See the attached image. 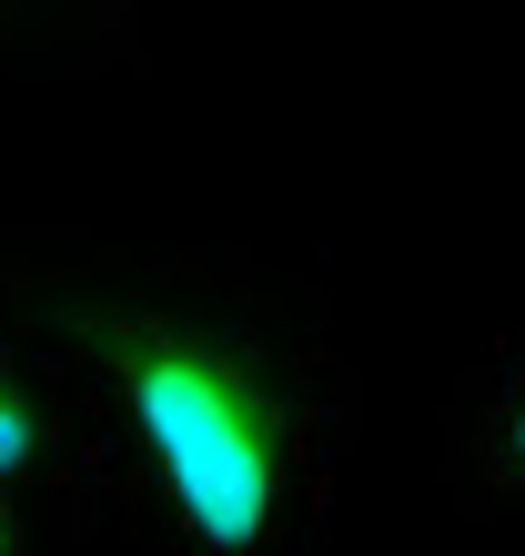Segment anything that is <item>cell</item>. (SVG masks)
Returning a JSON list of instances; mask_svg holds the SVG:
<instances>
[{"label": "cell", "mask_w": 525, "mask_h": 556, "mask_svg": "<svg viewBox=\"0 0 525 556\" xmlns=\"http://www.w3.org/2000/svg\"><path fill=\"white\" fill-rule=\"evenodd\" d=\"M142 61V11L131 0H0V81H112Z\"/></svg>", "instance_id": "obj_4"}, {"label": "cell", "mask_w": 525, "mask_h": 556, "mask_svg": "<svg viewBox=\"0 0 525 556\" xmlns=\"http://www.w3.org/2000/svg\"><path fill=\"white\" fill-rule=\"evenodd\" d=\"M0 304L41 334L121 556H323L364 435L334 304L222 253L0 223Z\"/></svg>", "instance_id": "obj_1"}, {"label": "cell", "mask_w": 525, "mask_h": 556, "mask_svg": "<svg viewBox=\"0 0 525 556\" xmlns=\"http://www.w3.org/2000/svg\"><path fill=\"white\" fill-rule=\"evenodd\" d=\"M0 485H51V496H81L91 506V485H81V435H72V405H61V375H51V354L41 334L0 304ZM102 516V506H91Z\"/></svg>", "instance_id": "obj_3"}, {"label": "cell", "mask_w": 525, "mask_h": 556, "mask_svg": "<svg viewBox=\"0 0 525 556\" xmlns=\"http://www.w3.org/2000/svg\"><path fill=\"white\" fill-rule=\"evenodd\" d=\"M435 485L465 527L525 516V314L465 354L435 415Z\"/></svg>", "instance_id": "obj_2"}, {"label": "cell", "mask_w": 525, "mask_h": 556, "mask_svg": "<svg viewBox=\"0 0 525 556\" xmlns=\"http://www.w3.org/2000/svg\"><path fill=\"white\" fill-rule=\"evenodd\" d=\"M102 546V516L81 496H51V485H0V556H91Z\"/></svg>", "instance_id": "obj_5"}]
</instances>
